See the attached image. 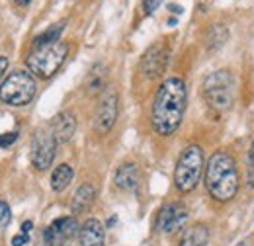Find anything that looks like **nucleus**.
I'll list each match as a JSON object with an SVG mask.
<instances>
[{
    "label": "nucleus",
    "instance_id": "0eeeda50",
    "mask_svg": "<svg viewBox=\"0 0 254 246\" xmlns=\"http://www.w3.org/2000/svg\"><path fill=\"white\" fill-rule=\"evenodd\" d=\"M55 149H57V141L53 137L51 127H43L37 129L33 133L32 145H30V160L35 170L43 172L53 164L55 158Z\"/></svg>",
    "mask_w": 254,
    "mask_h": 246
},
{
    "label": "nucleus",
    "instance_id": "6ab92c4d",
    "mask_svg": "<svg viewBox=\"0 0 254 246\" xmlns=\"http://www.w3.org/2000/svg\"><path fill=\"white\" fill-rule=\"evenodd\" d=\"M63 28H64V22H59V24L47 28L43 33H39V35L33 39V49H39V47H47V45L57 43V41H59V35L63 33Z\"/></svg>",
    "mask_w": 254,
    "mask_h": 246
},
{
    "label": "nucleus",
    "instance_id": "4468645a",
    "mask_svg": "<svg viewBox=\"0 0 254 246\" xmlns=\"http://www.w3.org/2000/svg\"><path fill=\"white\" fill-rule=\"evenodd\" d=\"M104 239H106L104 225L98 219H88L78 231L80 246H104Z\"/></svg>",
    "mask_w": 254,
    "mask_h": 246
},
{
    "label": "nucleus",
    "instance_id": "5701e85b",
    "mask_svg": "<svg viewBox=\"0 0 254 246\" xmlns=\"http://www.w3.org/2000/svg\"><path fill=\"white\" fill-rule=\"evenodd\" d=\"M160 2H162V0H143V10H145V14H153L160 6Z\"/></svg>",
    "mask_w": 254,
    "mask_h": 246
},
{
    "label": "nucleus",
    "instance_id": "2eb2a0df",
    "mask_svg": "<svg viewBox=\"0 0 254 246\" xmlns=\"http://www.w3.org/2000/svg\"><path fill=\"white\" fill-rule=\"evenodd\" d=\"M94 197H96L94 185L82 184L76 191H74V195H72V203H70L72 213H82V211H86V209L92 205Z\"/></svg>",
    "mask_w": 254,
    "mask_h": 246
},
{
    "label": "nucleus",
    "instance_id": "1a4fd4ad",
    "mask_svg": "<svg viewBox=\"0 0 254 246\" xmlns=\"http://www.w3.org/2000/svg\"><path fill=\"white\" fill-rule=\"evenodd\" d=\"M188 219V209L182 203H168L160 209L157 217V229L162 233H174L178 231Z\"/></svg>",
    "mask_w": 254,
    "mask_h": 246
},
{
    "label": "nucleus",
    "instance_id": "4be33fe9",
    "mask_svg": "<svg viewBox=\"0 0 254 246\" xmlns=\"http://www.w3.org/2000/svg\"><path fill=\"white\" fill-rule=\"evenodd\" d=\"M10 207H8V203L6 201H0V227H4V225H8L10 223Z\"/></svg>",
    "mask_w": 254,
    "mask_h": 246
},
{
    "label": "nucleus",
    "instance_id": "b1692460",
    "mask_svg": "<svg viewBox=\"0 0 254 246\" xmlns=\"http://www.w3.org/2000/svg\"><path fill=\"white\" fill-rule=\"evenodd\" d=\"M30 243V237L26 235V233H20V235H16L14 239H12V246H24Z\"/></svg>",
    "mask_w": 254,
    "mask_h": 246
},
{
    "label": "nucleus",
    "instance_id": "6e6552de",
    "mask_svg": "<svg viewBox=\"0 0 254 246\" xmlns=\"http://www.w3.org/2000/svg\"><path fill=\"white\" fill-rule=\"evenodd\" d=\"M118 112H120V100L116 90H106L100 98V104L96 108L94 114V129L98 135H106L112 131V127L116 125L118 120Z\"/></svg>",
    "mask_w": 254,
    "mask_h": 246
},
{
    "label": "nucleus",
    "instance_id": "aec40b11",
    "mask_svg": "<svg viewBox=\"0 0 254 246\" xmlns=\"http://www.w3.org/2000/svg\"><path fill=\"white\" fill-rule=\"evenodd\" d=\"M247 182L251 187H254V141L249 151V174H247Z\"/></svg>",
    "mask_w": 254,
    "mask_h": 246
},
{
    "label": "nucleus",
    "instance_id": "f03ea898",
    "mask_svg": "<svg viewBox=\"0 0 254 246\" xmlns=\"http://www.w3.org/2000/svg\"><path fill=\"white\" fill-rule=\"evenodd\" d=\"M239 168L235 158L225 151L209 156L205 166V187L217 201H231L239 191Z\"/></svg>",
    "mask_w": 254,
    "mask_h": 246
},
{
    "label": "nucleus",
    "instance_id": "20e7f679",
    "mask_svg": "<svg viewBox=\"0 0 254 246\" xmlns=\"http://www.w3.org/2000/svg\"><path fill=\"white\" fill-rule=\"evenodd\" d=\"M66 55H68V43L57 41L53 45L33 49L26 62H28V68L32 74H35L37 78L47 80L53 74H57V70L63 66Z\"/></svg>",
    "mask_w": 254,
    "mask_h": 246
},
{
    "label": "nucleus",
    "instance_id": "423d86ee",
    "mask_svg": "<svg viewBox=\"0 0 254 246\" xmlns=\"http://www.w3.org/2000/svg\"><path fill=\"white\" fill-rule=\"evenodd\" d=\"M203 98L215 112H225L233 106L235 78L229 70H215L203 80Z\"/></svg>",
    "mask_w": 254,
    "mask_h": 246
},
{
    "label": "nucleus",
    "instance_id": "f8f14e48",
    "mask_svg": "<svg viewBox=\"0 0 254 246\" xmlns=\"http://www.w3.org/2000/svg\"><path fill=\"white\" fill-rule=\"evenodd\" d=\"M51 131L53 137L57 141V145L68 143L76 131V118L72 112H61L59 116H55V120L51 122Z\"/></svg>",
    "mask_w": 254,
    "mask_h": 246
},
{
    "label": "nucleus",
    "instance_id": "412c9836",
    "mask_svg": "<svg viewBox=\"0 0 254 246\" xmlns=\"http://www.w3.org/2000/svg\"><path fill=\"white\" fill-rule=\"evenodd\" d=\"M18 139V133L16 131H10V133H4V135H0V149H6V147H10L14 141Z\"/></svg>",
    "mask_w": 254,
    "mask_h": 246
},
{
    "label": "nucleus",
    "instance_id": "f257e3e1",
    "mask_svg": "<svg viewBox=\"0 0 254 246\" xmlns=\"http://www.w3.org/2000/svg\"><path fill=\"white\" fill-rule=\"evenodd\" d=\"M184 112H186V84L182 78L170 76L159 86L153 100V110H151L153 129L162 137L172 135L180 127Z\"/></svg>",
    "mask_w": 254,
    "mask_h": 246
},
{
    "label": "nucleus",
    "instance_id": "39448f33",
    "mask_svg": "<svg viewBox=\"0 0 254 246\" xmlns=\"http://www.w3.org/2000/svg\"><path fill=\"white\" fill-rule=\"evenodd\" d=\"M33 96H35V80L32 72L28 70L10 72L0 84V102L8 106H14V108L28 106L33 100Z\"/></svg>",
    "mask_w": 254,
    "mask_h": 246
},
{
    "label": "nucleus",
    "instance_id": "ddd939ff",
    "mask_svg": "<svg viewBox=\"0 0 254 246\" xmlns=\"http://www.w3.org/2000/svg\"><path fill=\"white\" fill-rule=\"evenodd\" d=\"M139 182H141V176H139V168H137L135 162H126V164H122L116 170L114 184L118 185L120 189H124V191H135L139 187Z\"/></svg>",
    "mask_w": 254,
    "mask_h": 246
},
{
    "label": "nucleus",
    "instance_id": "bb28decb",
    "mask_svg": "<svg viewBox=\"0 0 254 246\" xmlns=\"http://www.w3.org/2000/svg\"><path fill=\"white\" fill-rule=\"evenodd\" d=\"M30 2H32V0H14V4H16V6H20V8H24V6H28Z\"/></svg>",
    "mask_w": 254,
    "mask_h": 246
},
{
    "label": "nucleus",
    "instance_id": "a878e982",
    "mask_svg": "<svg viewBox=\"0 0 254 246\" xmlns=\"http://www.w3.org/2000/svg\"><path fill=\"white\" fill-rule=\"evenodd\" d=\"M32 221H26V223H24V225H22V233H26V235H28V233H30V231H32Z\"/></svg>",
    "mask_w": 254,
    "mask_h": 246
},
{
    "label": "nucleus",
    "instance_id": "7ed1b4c3",
    "mask_svg": "<svg viewBox=\"0 0 254 246\" xmlns=\"http://www.w3.org/2000/svg\"><path fill=\"white\" fill-rule=\"evenodd\" d=\"M203 151L197 145L186 147L174 168V185L180 193H188L195 189L199 184V178L203 174Z\"/></svg>",
    "mask_w": 254,
    "mask_h": 246
},
{
    "label": "nucleus",
    "instance_id": "a211bd4d",
    "mask_svg": "<svg viewBox=\"0 0 254 246\" xmlns=\"http://www.w3.org/2000/svg\"><path fill=\"white\" fill-rule=\"evenodd\" d=\"M72 178H74L72 166H68V164H59V166L53 170V174H51V189H53V191H63V189H66L68 184L72 182Z\"/></svg>",
    "mask_w": 254,
    "mask_h": 246
},
{
    "label": "nucleus",
    "instance_id": "9d476101",
    "mask_svg": "<svg viewBox=\"0 0 254 246\" xmlns=\"http://www.w3.org/2000/svg\"><path fill=\"white\" fill-rule=\"evenodd\" d=\"M168 64V51L162 43H157L153 45L141 59V72L147 76V78H155L164 72Z\"/></svg>",
    "mask_w": 254,
    "mask_h": 246
},
{
    "label": "nucleus",
    "instance_id": "dca6fc26",
    "mask_svg": "<svg viewBox=\"0 0 254 246\" xmlns=\"http://www.w3.org/2000/svg\"><path fill=\"white\" fill-rule=\"evenodd\" d=\"M207 243H209V229L201 223L186 229L180 239V246H207Z\"/></svg>",
    "mask_w": 254,
    "mask_h": 246
},
{
    "label": "nucleus",
    "instance_id": "f3484780",
    "mask_svg": "<svg viewBox=\"0 0 254 246\" xmlns=\"http://www.w3.org/2000/svg\"><path fill=\"white\" fill-rule=\"evenodd\" d=\"M104 86H106V66L98 62L90 68L86 76V92L94 96V94L104 92Z\"/></svg>",
    "mask_w": 254,
    "mask_h": 246
},
{
    "label": "nucleus",
    "instance_id": "9b49d317",
    "mask_svg": "<svg viewBox=\"0 0 254 246\" xmlns=\"http://www.w3.org/2000/svg\"><path fill=\"white\" fill-rule=\"evenodd\" d=\"M76 221L72 217H61V219H55L45 231H43V241L41 246H53L57 241H63L68 239L76 233Z\"/></svg>",
    "mask_w": 254,
    "mask_h": 246
},
{
    "label": "nucleus",
    "instance_id": "393cba45",
    "mask_svg": "<svg viewBox=\"0 0 254 246\" xmlns=\"http://www.w3.org/2000/svg\"><path fill=\"white\" fill-rule=\"evenodd\" d=\"M6 68H8V57H4V55H0V80H2V76H4V72H6Z\"/></svg>",
    "mask_w": 254,
    "mask_h": 246
}]
</instances>
